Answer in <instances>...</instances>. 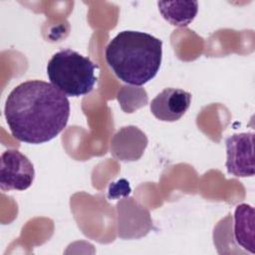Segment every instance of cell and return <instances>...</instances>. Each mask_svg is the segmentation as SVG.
<instances>
[{"label": "cell", "instance_id": "4", "mask_svg": "<svg viewBox=\"0 0 255 255\" xmlns=\"http://www.w3.org/2000/svg\"><path fill=\"white\" fill-rule=\"evenodd\" d=\"M35 177V169L30 159L17 149H7L1 154L0 188L8 190H25Z\"/></svg>", "mask_w": 255, "mask_h": 255}, {"label": "cell", "instance_id": "8", "mask_svg": "<svg viewBox=\"0 0 255 255\" xmlns=\"http://www.w3.org/2000/svg\"><path fill=\"white\" fill-rule=\"evenodd\" d=\"M254 208L246 203L236 206L234 212L233 238L246 252L254 254Z\"/></svg>", "mask_w": 255, "mask_h": 255}, {"label": "cell", "instance_id": "1", "mask_svg": "<svg viewBox=\"0 0 255 255\" xmlns=\"http://www.w3.org/2000/svg\"><path fill=\"white\" fill-rule=\"evenodd\" d=\"M4 115L16 139L39 144L53 139L66 128L70 102L51 83L31 80L19 84L10 92Z\"/></svg>", "mask_w": 255, "mask_h": 255}, {"label": "cell", "instance_id": "2", "mask_svg": "<svg viewBox=\"0 0 255 255\" xmlns=\"http://www.w3.org/2000/svg\"><path fill=\"white\" fill-rule=\"evenodd\" d=\"M106 61L123 82L142 86L157 74L162 58V42L139 31L120 32L108 44Z\"/></svg>", "mask_w": 255, "mask_h": 255}, {"label": "cell", "instance_id": "9", "mask_svg": "<svg viewBox=\"0 0 255 255\" xmlns=\"http://www.w3.org/2000/svg\"><path fill=\"white\" fill-rule=\"evenodd\" d=\"M157 6L162 17L178 27L190 24L198 11L197 1H158Z\"/></svg>", "mask_w": 255, "mask_h": 255}, {"label": "cell", "instance_id": "3", "mask_svg": "<svg viewBox=\"0 0 255 255\" xmlns=\"http://www.w3.org/2000/svg\"><path fill=\"white\" fill-rule=\"evenodd\" d=\"M97 66L72 49L55 53L47 65V75L52 85L69 97L90 94L97 82Z\"/></svg>", "mask_w": 255, "mask_h": 255}, {"label": "cell", "instance_id": "6", "mask_svg": "<svg viewBox=\"0 0 255 255\" xmlns=\"http://www.w3.org/2000/svg\"><path fill=\"white\" fill-rule=\"evenodd\" d=\"M191 94L175 88L161 91L150 103L151 114L162 122L178 121L188 110Z\"/></svg>", "mask_w": 255, "mask_h": 255}, {"label": "cell", "instance_id": "7", "mask_svg": "<svg viewBox=\"0 0 255 255\" xmlns=\"http://www.w3.org/2000/svg\"><path fill=\"white\" fill-rule=\"evenodd\" d=\"M143 135L144 133L135 127L123 128L115 134L111 142V152L121 160H136L141 156L147 139L132 141Z\"/></svg>", "mask_w": 255, "mask_h": 255}, {"label": "cell", "instance_id": "5", "mask_svg": "<svg viewBox=\"0 0 255 255\" xmlns=\"http://www.w3.org/2000/svg\"><path fill=\"white\" fill-rule=\"evenodd\" d=\"M227 171L237 177L254 175V133L241 132L225 140Z\"/></svg>", "mask_w": 255, "mask_h": 255}]
</instances>
